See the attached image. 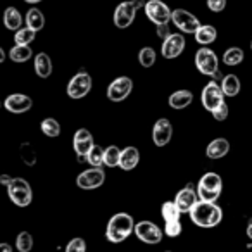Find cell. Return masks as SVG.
Listing matches in <instances>:
<instances>
[{
    "label": "cell",
    "mask_w": 252,
    "mask_h": 252,
    "mask_svg": "<svg viewBox=\"0 0 252 252\" xmlns=\"http://www.w3.org/2000/svg\"><path fill=\"white\" fill-rule=\"evenodd\" d=\"M189 214L193 224L200 228H214L223 220L221 207L216 202H204V200H197V204L190 209Z\"/></svg>",
    "instance_id": "cell-1"
},
{
    "label": "cell",
    "mask_w": 252,
    "mask_h": 252,
    "mask_svg": "<svg viewBox=\"0 0 252 252\" xmlns=\"http://www.w3.org/2000/svg\"><path fill=\"white\" fill-rule=\"evenodd\" d=\"M135 230V221L128 213H116L105 228V238L111 244H121Z\"/></svg>",
    "instance_id": "cell-2"
},
{
    "label": "cell",
    "mask_w": 252,
    "mask_h": 252,
    "mask_svg": "<svg viewBox=\"0 0 252 252\" xmlns=\"http://www.w3.org/2000/svg\"><path fill=\"white\" fill-rule=\"evenodd\" d=\"M197 197L199 200L204 202H216L221 195V190H223V180L218 173H206V175L200 176L199 185H197Z\"/></svg>",
    "instance_id": "cell-3"
},
{
    "label": "cell",
    "mask_w": 252,
    "mask_h": 252,
    "mask_svg": "<svg viewBox=\"0 0 252 252\" xmlns=\"http://www.w3.org/2000/svg\"><path fill=\"white\" fill-rule=\"evenodd\" d=\"M195 67L199 73L206 74L211 78H223L220 71V59L216 52L211 50L209 47H202L195 52Z\"/></svg>",
    "instance_id": "cell-4"
},
{
    "label": "cell",
    "mask_w": 252,
    "mask_h": 252,
    "mask_svg": "<svg viewBox=\"0 0 252 252\" xmlns=\"http://www.w3.org/2000/svg\"><path fill=\"white\" fill-rule=\"evenodd\" d=\"M7 192H9V199L19 207L30 206L33 200L32 187H30V183L23 178H12L11 183L7 185Z\"/></svg>",
    "instance_id": "cell-5"
},
{
    "label": "cell",
    "mask_w": 252,
    "mask_h": 252,
    "mask_svg": "<svg viewBox=\"0 0 252 252\" xmlns=\"http://www.w3.org/2000/svg\"><path fill=\"white\" fill-rule=\"evenodd\" d=\"M92 85H94V81H92L90 74H88L87 71H80V73L74 74L69 80V83H67V88H66L67 95H69L71 98H74V100L83 98L85 95L90 94Z\"/></svg>",
    "instance_id": "cell-6"
},
{
    "label": "cell",
    "mask_w": 252,
    "mask_h": 252,
    "mask_svg": "<svg viewBox=\"0 0 252 252\" xmlns=\"http://www.w3.org/2000/svg\"><path fill=\"white\" fill-rule=\"evenodd\" d=\"M144 11L154 25H169L171 21V9L162 0H147Z\"/></svg>",
    "instance_id": "cell-7"
},
{
    "label": "cell",
    "mask_w": 252,
    "mask_h": 252,
    "mask_svg": "<svg viewBox=\"0 0 252 252\" xmlns=\"http://www.w3.org/2000/svg\"><path fill=\"white\" fill-rule=\"evenodd\" d=\"M131 92H133V80L128 76H119L109 83L107 98L111 102H123L126 97H130Z\"/></svg>",
    "instance_id": "cell-8"
},
{
    "label": "cell",
    "mask_w": 252,
    "mask_h": 252,
    "mask_svg": "<svg viewBox=\"0 0 252 252\" xmlns=\"http://www.w3.org/2000/svg\"><path fill=\"white\" fill-rule=\"evenodd\" d=\"M171 21L185 35H193L197 32V28L200 26L199 19L192 12L185 11V9H175V11H171Z\"/></svg>",
    "instance_id": "cell-9"
},
{
    "label": "cell",
    "mask_w": 252,
    "mask_h": 252,
    "mask_svg": "<svg viewBox=\"0 0 252 252\" xmlns=\"http://www.w3.org/2000/svg\"><path fill=\"white\" fill-rule=\"evenodd\" d=\"M133 233L137 235L138 240H142L144 244L154 245L159 244L162 240V230L152 221H140V223H135Z\"/></svg>",
    "instance_id": "cell-10"
},
{
    "label": "cell",
    "mask_w": 252,
    "mask_h": 252,
    "mask_svg": "<svg viewBox=\"0 0 252 252\" xmlns=\"http://www.w3.org/2000/svg\"><path fill=\"white\" fill-rule=\"evenodd\" d=\"M135 18H137V9L131 4V0H125L121 4H118V7L114 9V16H112V21L114 26L119 30H126L128 26L133 25Z\"/></svg>",
    "instance_id": "cell-11"
},
{
    "label": "cell",
    "mask_w": 252,
    "mask_h": 252,
    "mask_svg": "<svg viewBox=\"0 0 252 252\" xmlns=\"http://www.w3.org/2000/svg\"><path fill=\"white\" fill-rule=\"evenodd\" d=\"M105 182V171L102 168H94L85 169L76 176V185L83 190H95L98 187H102Z\"/></svg>",
    "instance_id": "cell-12"
},
{
    "label": "cell",
    "mask_w": 252,
    "mask_h": 252,
    "mask_svg": "<svg viewBox=\"0 0 252 252\" xmlns=\"http://www.w3.org/2000/svg\"><path fill=\"white\" fill-rule=\"evenodd\" d=\"M185 47H187V42L182 33H169V35L162 40L161 54L164 59H176V57L182 56Z\"/></svg>",
    "instance_id": "cell-13"
},
{
    "label": "cell",
    "mask_w": 252,
    "mask_h": 252,
    "mask_svg": "<svg viewBox=\"0 0 252 252\" xmlns=\"http://www.w3.org/2000/svg\"><path fill=\"white\" fill-rule=\"evenodd\" d=\"M202 105L207 109L209 112H213L214 109H218L221 104L224 102V94L221 90V87L216 83V81H209V83L204 87L202 90Z\"/></svg>",
    "instance_id": "cell-14"
},
{
    "label": "cell",
    "mask_w": 252,
    "mask_h": 252,
    "mask_svg": "<svg viewBox=\"0 0 252 252\" xmlns=\"http://www.w3.org/2000/svg\"><path fill=\"white\" fill-rule=\"evenodd\" d=\"M173 137V125L169 119L161 118L156 121L154 128H152V142L156 147H166L171 142Z\"/></svg>",
    "instance_id": "cell-15"
},
{
    "label": "cell",
    "mask_w": 252,
    "mask_h": 252,
    "mask_svg": "<svg viewBox=\"0 0 252 252\" xmlns=\"http://www.w3.org/2000/svg\"><path fill=\"white\" fill-rule=\"evenodd\" d=\"M92 147H94V135L87 128H80L73 137V149L76 156L83 161V159H87Z\"/></svg>",
    "instance_id": "cell-16"
},
{
    "label": "cell",
    "mask_w": 252,
    "mask_h": 252,
    "mask_svg": "<svg viewBox=\"0 0 252 252\" xmlns=\"http://www.w3.org/2000/svg\"><path fill=\"white\" fill-rule=\"evenodd\" d=\"M197 200H199V197H197V190L193 189V185L190 183V185H187L185 189L180 190V192L176 193V197H175L173 202L176 204V207H178L180 213L185 214V213H190V209L195 206Z\"/></svg>",
    "instance_id": "cell-17"
},
{
    "label": "cell",
    "mask_w": 252,
    "mask_h": 252,
    "mask_svg": "<svg viewBox=\"0 0 252 252\" xmlns=\"http://www.w3.org/2000/svg\"><path fill=\"white\" fill-rule=\"evenodd\" d=\"M33 105V100L28 97V95L23 94H12L5 98L4 107L7 109L12 114H23V112H28Z\"/></svg>",
    "instance_id": "cell-18"
},
{
    "label": "cell",
    "mask_w": 252,
    "mask_h": 252,
    "mask_svg": "<svg viewBox=\"0 0 252 252\" xmlns=\"http://www.w3.org/2000/svg\"><path fill=\"white\" fill-rule=\"evenodd\" d=\"M140 161V152L137 147H125L121 149V156H119V168L125 171H131L138 166Z\"/></svg>",
    "instance_id": "cell-19"
},
{
    "label": "cell",
    "mask_w": 252,
    "mask_h": 252,
    "mask_svg": "<svg viewBox=\"0 0 252 252\" xmlns=\"http://www.w3.org/2000/svg\"><path fill=\"white\" fill-rule=\"evenodd\" d=\"M192 102H193V94L190 90H176V92H173V94L169 95V98H168L169 107L176 109V111L189 107Z\"/></svg>",
    "instance_id": "cell-20"
},
{
    "label": "cell",
    "mask_w": 252,
    "mask_h": 252,
    "mask_svg": "<svg viewBox=\"0 0 252 252\" xmlns=\"http://www.w3.org/2000/svg\"><path fill=\"white\" fill-rule=\"evenodd\" d=\"M230 152V142L226 138H214L213 142H209L206 149V156L209 159H221Z\"/></svg>",
    "instance_id": "cell-21"
},
{
    "label": "cell",
    "mask_w": 252,
    "mask_h": 252,
    "mask_svg": "<svg viewBox=\"0 0 252 252\" xmlns=\"http://www.w3.org/2000/svg\"><path fill=\"white\" fill-rule=\"evenodd\" d=\"M193 36H195V42L200 43V45H211L213 42H216L218 38V30L214 28L213 25H200L199 28H197V32L193 33Z\"/></svg>",
    "instance_id": "cell-22"
},
{
    "label": "cell",
    "mask_w": 252,
    "mask_h": 252,
    "mask_svg": "<svg viewBox=\"0 0 252 252\" xmlns=\"http://www.w3.org/2000/svg\"><path fill=\"white\" fill-rule=\"evenodd\" d=\"M220 87H221V90H223L224 97H237V95L240 94L242 83L237 74H226V76L221 78Z\"/></svg>",
    "instance_id": "cell-23"
},
{
    "label": "cell",
    "mask_w": 252,
    "mask_h": 252,
    "mask_svg": "<svg viewBox=\"0 0 252 252\" xmlns=\"http://www.w3.org/2000/svg\"><path fill=\"white\" fill-rule=\"evenodd\" d=\"M35 73L40 78H49L52 74V61L45 52H40L35 56Z\"/></svg>",
    "instance_id": "cell-24"
},
{
    "label": "cell",
    "mask_w": 252,
    "mask_h": 252,
    "mask_svg": "<svg viewBox=\"0 0 252 252\" xmlns=\"http://www.w3.org/2000/svg\"><path fill=\"white\" fill-rule=\"evenodd\" d=\"M4 25L11 32H18L23 25V18L19 14V11L16 7H7L4 12Z\"/></svg>",
    "instance_id": "cell-25"
},
{
    "label": "cell",
    "mask_w": 252,
    "mask_h": 252,
    "mask_svg": "<svg viewBox=\"0 0 252 252\" xmlns=\"http://www.w3.org/2000/svg\"><path fill=\"white\" fill-rule=\"evenodd\" d=\"M45 25V18H43L42 11L40 9H30L28 14H26V26L32 28L33 32H40Z\"/></svg>",
    "instance_id": "cell-26"
},
{
    "label": "cell",
    "mask_w": 252,
    "mask_h": 252,
    "mask_svg": "<svg viewBox=\"0 0 252 252\" xmlns=\"http://www.w3.org/2000/svg\"><path fill=\"white\" fill-rule=\"evenodd\" d=\"M244 61V50L240 47H230L224 50L223 54V63L226 66H238Z\"/></svg>",
    "instance_id": "cell-27"
},
{
    "label": "cell",
    "mask_w": 252,
    "mask_h": 252,
    "mask_svg": "<svg viewBox=\"0 0 252 252\" xmlns=\"http://www.w3.org/2000/svg\"><path fill=\"white\" fill-rule=\"evenodd\" d=\"M33 56L32 49H30V45H16L11 49V52H9V57H11L14 63H26V61H30Z\"/></svg>",
    "instance_id": "cell-28"
},
{
    "label": "cell",
    "mask_w": 252,
    "mask_h": 252,
    "mask_svg": "<svg viewBox=\"0 0 252 252\" xmlns=\"http://www.w3.org/2000/svg\"><path fill=\"white\" fill-rule=\"evenodd\" d=\"M119 156H121V149L116 145H109L104 149V166L107 168H116L119 166Z\"/></svg>",
    "instance_id": "cell-29"
},
{
    "label": "cell",
    "mask_w": 252,
    "mask_h": 252,
    "mask_svg": "<svg viewBox=\"0 0 252 252\" xmlns=\"http://www.w3.org/2000/svg\"><path fill=\"white\" fill-rule=\"evenodd\" d=\"M161 214H162V220H164V223H169V221H180V216H182V213L178 211L176 204L171 202V200H168V202L162 204Z\"/></svg>",
    "instance_id": "cell-30"
},
{
    "label": "cell",
    "mask_w": 252,
    "mask_h": 252,
    "mask_svg": "<svg viewBox=\"0 0 252 252\" xmlns=\"http://www.w3.org/2000/svg\"><path fill=\"white\" fill-rule=\"evenodd\" d=\"M40 128H42L43 135H47V137H50V138H56L61 135V125H59V121L54 119V118L43 119L42 125H40Z\"/></svg>",
    "instance_id": "cell-31"
},
{
    "label": "cell",
    "mask_w": 252,
    "mask_h": 252,
    "mask_svg": "<svg viewBox=\"0 0 252 252\" xmlns=\"http://www.w3.org/2000/svg\"><path fill=\"white\" fill-rule=\"evenodd\" d=\"M87 161L94 168H102V164H104V149L100 145L94 144V147L90 149V152L87 156Z\"/></svg>",
    "instance_id": "cell-32"
},
{
    "label": "cell",
    "mask_w": 252,
    "mask_h": 252,
    "mask_svg": "<svg viewBox=\"0 0 252 252\" xmlns=\"http://www.w3.org/2000/svg\"><path fill=\"white\" fill-rule=\"evenodd\" d=\"M35 36H36V32H33L32 28H19L18 32H16V35H14V42H16V45H30V43L35 40Z\"/></svg>",
    "instance_id": "cell-33"
},
{
    "label": "cell",
    "mask_w": 252,
    "mask_h": 252,
    "mask_svg": "<svg viewBox=\"0 0 252 252\" xmlns=\"http://www.w3.org/2000/svg\"><path fill=\"white\" fill-rule=\"evenodd\" d=\"M138 63L142 67H152L156 64V50L152 47H144L138 52Z\"/></svg>",
    "instance_id": "cell-34"
},
{
    "label": "cell",
    "mask_w": 252,
    "mask_h": 252,
    "mask_svg": "<svg viewBox=\"0 0 252 252\" xmlns=\"http://www.w3.org/2000/svg\"><path fill=\"white\" fill-rule=\"evenodd\" d=\"M16 247L19 252H30L33 249V237L28 231H21L16 238Z\"/></svg>",
    "instance_id": "cell-35"
},
{
    "label": "cell",
    "mask_w": 252,
    "mask_h": 252,
    "mask_svg": "<svg viewBox=\"0 0 252 252\" xmlns=\"http://www.w3.org/2000/svg\"><path fill=\"white\" fill-rule=\"evenodd\" d=\"M21 158L28 166H33L36 162V154H35V151H33L32 145H30L28 142L21 145Z\"/></svg>",
    "instance_id": "cell-36"
},
{
    "label": "cell",
    "mask_w": 252,
    "mask_h": 252,
    "mask_svg": "<svg viewBox=\"0 0 252 252\" xmlns=\"http://www.w3.org/2000/svg\"><path fill=\"white\" fill-rule=\"evenodd\" d=\"M183 231V226H182V221H169V223H164V233L168 237L175 238V237H180Z\"/></svg>",
    "instance_id": "cell-37"
},
{
    "label": "cell",
    "mask_w": 252,
    "mask_h": 252,
    "mask_svg": "<svg viewBox=\"0 0 252 252\" xmlns=\"http://www.w3.org/2000/svg\"><path fill=\"white\" fill-rule=\"evenodd\" d=\"M66 252H87V242L80 237L73 238V240H69V244L66 245Z\"/></svg>",
    "instance_id": "cell-38"
},
{
    "label": "cell",
    "mask_w": 252,
    "mask_h": 252,
    "mask_svg": "<svg viewBox=\"0 0 252 252\" xmlns=\"http://www.w3.org/2000/svg\"><path fill=\"white\" fill-rule=\"evenodd\" d=\"M206 4L213 12H223L226 9V0H206Z\"/></svg>",
    "instance_id": "cell-39"
},
{
    "label": "cell",
    "mask_w": 252,
    "mask_h": 252,
    "mask_svg": "<svg viewBox=\"0 0 252 252\" xmlns=\"http://www.w3.org/2000/svg\"><path fill=\"white\" fill-rule=\"evenodd\" d=\"M213 116H214V119H216V121H224V119L228 118V105L223 102V104H221L220 107L214 109Z\"/></svg>",
    "instance_id": "cell-40"
},
{
    "label": "cell",
    "mask_w": 252,
    "mask_h": 252,
    "mask_svg": "<svg viewBox=\"0 0 252 252\" xmlns=\"http://www.w3.org/2000/svg\"><path fill=\"white\" fill-rule=\"evenodd\" d=\"M156 33H158L159 38L164 40L171 32H169V26L168 25H156Z\"/></svg>",
    "instance_id": "cell-41"
},
{
    "label": "cell",
    "mask_w": 252,
    "mask_h": 252,
    "mask_svg": "<svg viewBox=\"0 0 252 252\" xmlns=\"http://www.w3.org/2000/svg\"><path fill=\"white\" fill-rule=\"evenodd\" d=\"M11 176H7V175H0V185H4V187H7L9 183H11Z\"/></svg>",
    "instance_id": "cell-42"
},
{
    "label": "cell",
    "mask_w": 252,
    "mask_h": 252,
    "mask_svg": "<svg viewBox=\"0 0 252 252\" xmlns=\"http://www.w3.org/2000/svg\"><path fill=\"white\" fill-rule=\"evenodd\" d=\"M145 2H147V0H131V4L135 5V9H137V11H138V9H142V7H144V5H145Z\"/></svg>",
    "instance_id": "cell-43"
},
{
    "label": "cell",
    "mask_w": 252,
    "mask_h": 252,
    "mask_svg": "<svg viewBox=\"0 0 252 252\" xmlns=\"http://www.w3.org/2000/svg\"><path fill=\"white\" fill-rule=\"evenodd\" d=\"M0 252H12V247L9 244H0Z\"/></svg>",
    "instance_id": "cell-44"
},
{
    "label": "cell",
    "mask_w": 252,
    "mask_h": 252,
    "mask_svg": "<svg viewBox=\"0 0 252 252\" xmlns=\"http://www.w3.org/2000/svg\"><path fill=\"white\" fill-rule=\"evenodd\" d=\"M247 237L252 240V223H249V226H247Z\"/></svg>",
    "instance_id": "cell-45"
},
{
    "label": "cell",
    "mask_w": 252,
    "mask_h": 252,
    "mask_svg": "<svg viewBox=\"0 0 252 252\" xmlns=\"http://www.w3.org/2000/svg\"><path fill=\"white\" fill-rule=\"evenodd\" d=\"M5 61V52L2 50V47H0V63H4Z\"/></svg>",
    "instance_id": "cell-46"
},
{
    "label": "cell",
    "mask_w": 252,
    "mask_h": 252,
    "mask_svg": "<svg viewBox=\"0 0 252 252\" xmlns=\"http://www.w3.org/2000/svg\"><path fill=\"white\" fill-rule=\"evenodd\" d=\"M25 2H28V4H38V2H42V0H25Z\"/></svg>",
    "instance_id": "cell-47"
},
{
    "label": "cell",
    "mask_w": 252,
    "mask_h": 252,
    "mask_svg": "<svg viewBox=\"0 0 252 252\" xmlns=\"http://www.w3.org/2000/svg\"><path fill=\"white\" fill-rule=\"evenodd\" d=\"M251 50H252V42H251Z\"/></svg>",
    "instance_id": "cell-48"
},
{
    "label": "cell",
    "mask_w": 252,
    "mask_h": 252,
    "mask_svg": "<svg viewBox=\"0 0 252 252\" xmlns=\"http://www.w3.org/2000/svg\"><path fill=\"white\" fill-rule=\"evenodd\" d=\"M166 252H171V251H166Z\"/></svg>",
    "instance_id": "cell-49"
}]
</instances>
